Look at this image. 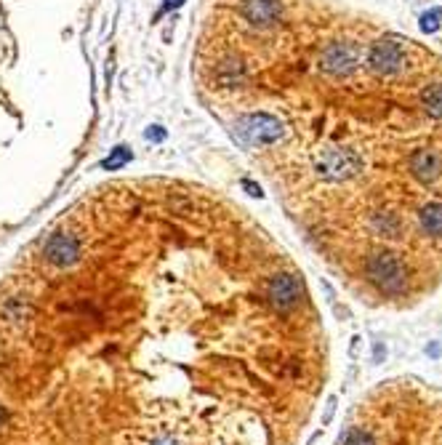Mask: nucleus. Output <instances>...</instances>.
Wrapping results in <instances>:
<instances>
[{
  "mask_svg": "<svg viewBox=\"0 0 442 445\" xmlns=\"http://www.w3.org/2000/svg\"><path fill=\"white\" fill-rule=\"evenodd\" d=\"M338 445H442V389L416 379L383 382L360 403Z\"/></svg>",
  "mask_w": 442,
  "mask_h": 445,
  "instance_id": "1",
  "label": "nucleus"
},
{
  "mask_svg": "<svg viewBox=\"0 0 442 445\" xmlns=\"http://www.w3.org/2000/svg\"><path fill=\"white\" fill-rule=\"evenodd\" d=\"M235 133L251 147L275 145L283 139V123L272 115H266V112H251V115L240 118L238 126H235Z\"/></svg>",
  "mask_w": 442,
  "mask_h": 445,
  "instance_id": "2",
  "label": "nucleus"
},
{
  "mask_svg": "<svg viewBox=\"0 0 442 445\" xmlns=\"http://www.w3.org/2000/svg\"><path fill=\"white\" fill-rule=\"evenodd\" d=\"M266 299L277 312H288V310L299 307L304 299V280L293 272H277L266 283Z\"/></svg>",
  "mask_w": 442,
  "mask_h": 445,
  "instance_id": "3",
  "label": "nucleus"
},
{
  "mask_svg": "<svg viewBox=\"0 0 442 445\" xmlns=\"http://www.w3.org/2000/svg\"><path fill=\"white\" fill-rule=\"evenodd\" d=\"M360 59H362V49L357 43H331L323 51L320 64H323L325 73L331 75H349L357 70Z\"/></svg>",
  "mask_w": 442,
  "mask_h": 445,
  "instance_id": "4",
  "label": "nucleus"
},
{
  "mask_svg": "<svg viewBox=\"0 0 442 445\" xmlns=\"http://www.w3.org/2000/svg\"><path fill=\"white\" fill-rule=\"evenodd\" d=\"M46 259L54 267H70L80 259V240L75 235L59 232V235H51L46 243Z\"/></svg>",
  "mask_w": 442,
  "mask_h": 445,
  "instance_id": "5",
  "label": "nucleus"
},
{
  "mask_svg": "<svg viewBox=\"0 0 442 445\" xmlns=\"http://www.w3.org/2000/svg\"><path fill=\"white\" fill-rule=\"evenodd\" d=\"M283 6L280 0H245L243 3V16L256 27H272L280 19Z\"/></svg>",
  "mask_w": 442,
  "mask_h": 445,
  "instance_id": "6",
  "label": "nucleus"
},
{
  "mask_svg": "<svg viewBox=\"0 0 442 445\" xmlns=\"http://www.w3.org/2000/svg\"><path fill=\"white\" fill-rule=\"evenodd\" d=\"M243 78H245V73H243V64H240V61L229 59L219 67V80H221L224 85H229V88L243 83Z\"/></svg>",
  "mask_w": 442,
  "mask_h": 445,
  "instance_id": "7",
  "label": "nucleus"
},
{
  "mask_svg": "<svg viewBox=\"0 0 442 445\" xmlns=\"http://www.w3.org/2000/svg\"><path fill=\"white\" fill-rule=\"evenodd\" d=\"M128 160H131V150H128V147H115V150H112V152H109V157H104V160H102V169H107V171H120L123 169V166H125V163H128Z\"/></svg>",
  "mask_w": 442,
  "mask_h": 445,
  "instance_id": "8",
  "label": "nucleus"
},
{
  "mask_svg": "<svg viewBox=\"0 0 442 445\" xmlns=\"http://www.w3.org/2000/svg\"><path fill=\"white\" fill-rule=\"evenodd\" d=\"M144 136H147L149 142H163V139H166V131H163L160 126H149V128H147V133H144Z\"/></svg>",
  "mask_w": 442,
  "mask_h": 445,
  "instance_id": "9",
  "label": "nucleus"
},
{
  "mask_svg": "<svg viewBox=\"0 0 442 445\" xmlns=\"http://www.w3.org/2000/svg\"><path fill=\"white\" fill-rule=\"evenodd\" d=\"M179 6H184V0H163V11H168V8H179Z\"/></svg>",
  "mask_w": 442,
  "mask_h": 445,
  "instance_id": "10",
  "label": "nucleus"
},
{
  "mask_svg": "<svg viewBox=\"0 0 442 445\" xmlns=\"http://www.w3.org/2000/svg\"><path fill=\"white\" fill-rule=\"evenodd\" d=\"M243 187H245V190H248L251 195H262V190H259L256 184H251V181H243Z\"/></svg>",
  "mask_w": 442,
  "mask_h": 445,
  "instance_id": "11",
  "label": "nucleus"
}]
</instances>
